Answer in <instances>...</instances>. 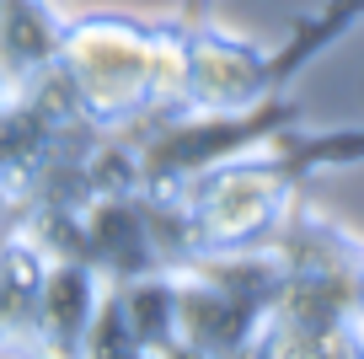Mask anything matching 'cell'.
Here are the masks:
<instances>
[{
  "label": "cell",
  "mask_w": 364,
  "mask_h": 359,
  "mask_svg": "<svg viewBox=\"0 0 364 359\" xmlns=\"http://www.w3.org/2000/svg\"><path fill=\"white\" fill-rule=\"evenodd\" d=\"M48 316H54L59 333H80V322H86V284H80V274H59L54 290H48Z\"/></svg>",
  "instance_id": "cell-1"
}]
</instances>
